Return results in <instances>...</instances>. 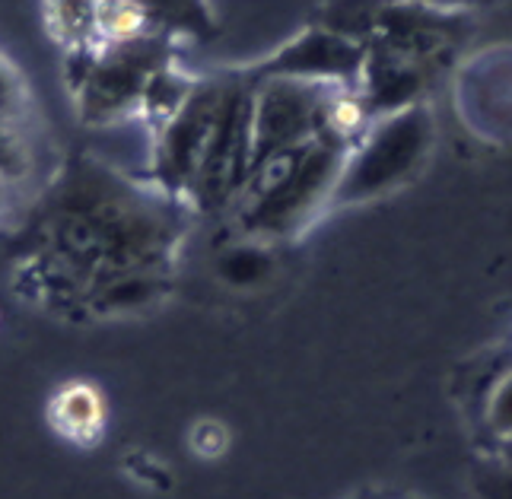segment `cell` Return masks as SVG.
I'll use <instances>...</instances> for the list:
<instances>
[{
  "label": "cell",
  "instance_id": "obj_5",
  "mask_svg": "<svg viewBox=\"0 0 512 499\" xmlns=\"http://www.w3.org/2000/svg\"><path fill=\"white\" fill-rule=\"evenodd\" d=\"M493 423H497L500 430L512 433V385H509V388L503 391V395H500L497 407H493Z\"/></svg>",
  "mask_w": 512,
  "mask_h": 499
},
{
  "label": "cell",
  "instance_id": "obj_2",
  "mask_svg": "<svg viewBox=\"0 0 512 499\" xmlns=\"http://www.w3.org/2000/svg\"><path fill=\"white\" fill-rule=\"evenodd\" d=\"M51 430L74 445H96L105 430V398L90 382H67L48 407Z\"/></svg>",
  "mask_w": 512,
  "mask_h": 499
},
{
  "label": "cell",
  "instance_id": "obj_3",
  "mask_svg": "<svg viewBox=\"0 0 512 499\" xmlns=\"http://www.w3.org/2000/svg\"><path fill=\"white\" fill-rule=\"evenodd\" d=\"M99 29L115 42H134L147 29V10L140 0H99Z\"/></svg>",
  "mask_w": 512,
  "mask_h": 499
},
{
  "label": "cell",
  "instance_id": "obj_4",
  "mask_svg": "<svg viewBox=\"0 0 512 499\" xmlns=\"http://www.w3.org/2000/svg\"><path fill=\"white\" fill-rule=\"evenodd\" d=\"M58 26L70 35H86L99 26V0H58Z\"/></svg>",
  "mask_w": 512,
  "mask_h": 499
},
{
  "label": "cell",
  "instance_id": "obj_6",
  "mask_svg": "<svg viewBox=\"0 0 512 499\" xmlns=\"http://www.w3.org/2000/svg\"><path fill=\"white\" fill-rule=\"evenodd\" d=\"M153 7H160L166 13H175V16H182V13H198V0H150Z\"/></svg>",
  "mask_w": 512,
  "mask_h": 499
},
{
  "label": "cell",
  "instance_id": "obj_1",
  "mask_svg": "<svg viewBox=\"0 0 512 499\" xmlns=\"http://www.w3.org/2000/svg\"><path fill=\"white\" fill-rule=\"evenodd\" d=\"M226 105L217 93H201L182 105V115L166 134V169L175 178L198 175L217 140Z\"/></svg>",
  "mask_w": 512,
  "mask_h": 499
}]
</instances>
